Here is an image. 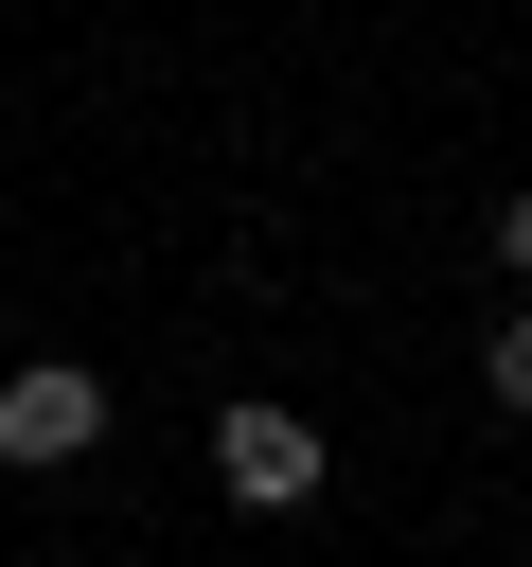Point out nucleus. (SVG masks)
Instances as JSON below:
<instances>
[{"label": "nucleus", "instance_id": "4", "mask_svg": "<svg viewBox=\"0 0 532 567\" xmlns=\"http://www.w3.org/2000/svg\"><path fill=\"white\" fill-rule=\"evenodd\" d=\"M497 266H514V284H532V195H514V213H497Z\"/></svg>", "mask_w": 532, "mask_h": 567}, {"label": "nucleus", "instance_id": "3", "mask_svg": "<svg viewBox=\"0 0 532 567\" xmlns=\"http://www.w3.org/2000/svg\"><path fill=\"white\" fill-rule=\"evenodd\" d=\"M479 390H497V408H514V425H532V301H514V319H497V337H479Z\"/></svg>", "mask_w": 532, "mask_h": 567}, {"label": "nucleus", "instance_id": "1", "mask_svg": "<svg viewBox=\"0 0 532 567\" xmlns=\"http://www.w3.org/2000/svg\"><path fill=\"white\" fill-rule=\"evenodd\" d=\"M319 478H337V443H319L301 408H266V390L213 408V496H231V514H301Z\"/></svg>", "mask_w": 532, "mask_h": 567}, {"label": "nucleus", "instance_id": "2", "mask_svg": "<svg viewBox=\"0 0 532 567\" xmlns=\"http://www.w3.org/2000/svg\"><path fill=\"white\" fill-rule=\"evenodd\" d=\"M89 443H106V372H71V354L0 372V461H18V478H71Z\"/></svg>", "mask_w": 532, "mask_h": 567}]
</instances>
